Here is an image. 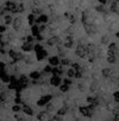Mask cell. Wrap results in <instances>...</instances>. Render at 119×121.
<instances>
[{
  "instance_id": "cell-32",
  "label": "cell",
  "mask_w": 119,
  "mask_h": 121,
  "mask_svg": "<svg viewBox=\"0 0 119 121\" xmlns=\"http://www.w3.org/2000/svg\"><path fill=\"white\" fill-rule=\"evenodd\" d=\"M46 113H48V112H39V113L37 114V120H38V121H42V120L44 119V116L46 115Z\"/></svg>"
},
{
  "instance_id": "cell-57",
  "label": "cell",
  "mask_w": 119,
  "mask_h": 121,
  "mask_svg": "<svg viewBox=\"0 0 119 121\" xmlns=\"http://www.w3.org/2000/svg\"><path fill=\"white\" fill-rule=\"evenodd\" d=\"M104 121H110V120H104Z\"/></svg>"
},
{
  "instance_id": "cell-49",
  "label": "cell",
  "mask_w": 119,
  "mask_h": 121,
  "mask_svg": "<svg viewBox=\"0 0 119 121\" xmlns=\"http://www.w3.org/2000/svg\"><path fill=\"white\" fill-rule=\"evenodd\" d=\"M45 29H46V26L43 24V25H41L39 26V30H41V32H43V31H45Z\"/></svg>"
},
{
  "instance_id": "cell-38",
  "label": "cell",
  "mask_w": 119,
  "mask_h": 121,
  "mask_svg": "<svg viewBox=\"0 0 119 121\" xmlns=\"http://www.w3.org/2000/svg\"><path fill=\"white\" fill-rule=\"evenodd\" d=\"M99 77H100V74H99V73H93V74H92V78H93V81H98Z\"/></svg>"
},
{
  "instance_id": "cell-35",
  "label": "cell",
  "mask_w": 119,
  "mask_h": 121,
  "mask_svg": "<svg viewBox=\"0 0 119 121\" xmlns=\"http://www.w3.org/2000/svg\"><path fill=\"white\" fill-rule=\"evenodd\" d=\"M72 68L73 69H75L76 71H79V70H81V67L79 65V63H76V62H74V63H72Z\"/></svg>"
},
{
  "instance_id": "cell-23",
  "label": "cell",
  "mask_w": 119,
  "mask_h": 121,
  "mask_svg": "<svg viewBox=\"0 0 119 121\" xmlns=\"http://www.w3.org/2000/svg\"><path fill=\"white\" fill-rule=\"evenodd\" d=\"M75 75H76V70H75V69L69 68V69L67 70V76H68V78H74Z\"/></svg>"
},
{
  "instance_id": "cell-40",
  "label": "cell",
  "mask_w": 119,
  "mask_h": 121,
  "mask_svg": "<svg viewBox=\"0 0 119 121\" xmlns=\"http://www.w3.org/2000/svg\"><path fill=\"white\" fill-rule=\"evenodd\" d=\"M35 39H36V37H33L32 35H30V36H27L26 42H29V43H33V42H35Z\"/></svg>"
},
{
  "instance_id": "cell-21",
  "label": "cell",
  "mask_w": 119,
  "mask_h": 121,
  "mask_svg": "<svg viewBox=\"0 0 119 121\" xmlns=\"http://www.w3.org/2000/svg\"><path fill=\"white\" fill-rule=\"evenodd\" d=\"M100 43H101L102 45L110 44V36H108V35H102L101 38H100Z\"/></svg>"
},
{
  "instance_id": "cell-47",
  "label": "cell",
  "mask_w": 119,
  "mask_h": 121,
  "mask_svg": "<svg viewBox=\"0 0 119 121\" xmlns=\"http://www.w3.org/2000/svg\"><path fill=\"white\" fill-rule=\"evenodd\" d=\"M25 60H26V64H32V63H33V60L31 59V57H27V58H25Z\"/></svg>"
},
{
  "instance_id": "cell-42",
  "label": "cell",
  "mask_w": 119,
  "mask_h": 121,
  "mask_svg": "<svg viewBox=\"0 0 119 121\" xmlns=\"http://www.w3.org/2000/svg\"><path fill=\"white\" fill-rule=\"evenodd\" d=\"M22 12H24V4L18 5V13H22Z\"/></svg>"
},
{
  "instance_id": "cell-3",
  "label": "cell",
  "mask_w": 119,
  "mask_h": 121,
  "mask_svg": "<svg viewBox=\"0 0 119 121\" xmlns=\"http://www.w3.org/2000/svg\"><path fill=\"white\" fill-rule=\"evenodd\" d=\"M51 100H52V95H50V94H48V95H43V96L39 97V100L37 101V106H39V107L46 106L48 103H50Z\"/></svg>"
},
{
  "instance_id": "cell-41",
  "label": "cell",
  "mask_w": 119,
  "mask_h": 121,
  "mask_svg": "<svg viewBox=\"0 0 119 121\" xmlns=\"http://www.w3.org/2000/svg\"><path fill=\"white\" fill-rule=\"evenodd\" d=\"M22 102H23V101H22V97H20V96H16V97H14V103H16V104H19V103H22Z\"/></svg>"
},
{
  "instance_id": "cell-50",
  "label": "cell",
  "mask_w": 119,
  "mask_h": 121,
  "mask_svg": "<svg viewBox=\"0 0 119 121\" xmlns=\"http://www.w3.org/2000/svg\"><path fill=\"white\" fill-rule=\"evenodd\" d=\"M98 3H99L100 5H105V4L107 3V0H98Z\"/></svg>"
},
{
  "instance_id": "cell-48",
  "label": "cell",
  "mask_w": 119,
  "mask_h": 121,
  "mask_svg": "<svg viewBox=\"0 0 119 121\" xmlns=\"http://www.w3.org/2000/svg\"><path fill=\"white\" fill-rule=\"evenodd\" d=\"M6 31V26H4V25H1V27H0V32H1V35L4 33Z\"/></svg>"
},
{
  "instance_id": "cell-54",
  "label": "cell",
  "mask_w": 119,
  "mask_h": 121,
  "mask_svg": "<svg viewBox=\"0 0 119 121\" xmlns=\"http://www.w3.org/2000/svg\"><path fill=\"white\" fill-rule=\"evenodd\" d=\"M115 37L119 39V31H117V32H115Z\"/></svg>"
},
{
  "instance_id": "cell-25",
  "label": "cell",
  "mask_w": 119,
  "mask_h": 121,
  "mask_svg": "<svg viewBox=\"0 0 119 121\" xmlns=\"http://www.w3.org/2000/svg\"><path fill=\"white\" fill-rule=\"evenodd\" d=\"M13 22H14V19L10 14H6L5 16V24L6 25H11V24H13Z\"/></svg>"
},
{
  "instance_id": "cell-8",
  "label": "cell",
  "mask_w": 119,
  "mask_h": 121,
  "mask_svg": "<svg viewBox=\"0 0 119 121\" xmlns=\"http://www.w3.org/2000/svg\"><path fill=\"white\" fill-rule=\"evenodd\" d=\"M83 27H85L86 33H87L88 36H91V35H95V33H96V27H94L93 25H91V24H88V23L83 24Z\"/></svg>"
},
{
  "instance_id": "cell-53",
  "label": "cell",
  "mask_w": 119,
  "mask_h": 121,
  "mask_svg": "<svg viewBox=\"0 0 119 121\" xmlns=\"http://www.w3.org/2000/svg\"><path fill=\"white\" fill-rule=\"evenodd\" d=\"M6 53V50H4V49H1V55H5Z\"/></svg>"
},
{
  "instance_id": "cell-14",
  "label": "cell",
  "mask_w": 119,
  "mask_h": 121,
  "mask_svg": "<svg viewBox=\"0 0 119 121\" xmlns=\"http://www.w3.org/2000/svg\"><path fill=\"white\" fill-rule=\"evenodd\" d=\"M24 114H26V115H29V116H32L33 115V109L30 107V106H27V104H23V110H22Z\"/></svg>"
},
{
  "instance_id": "cell-30",
  "label": "cell",
  "mask_w": 119,
  "mask_h": 121,
  "mask_svg": "<svg viewBox=\"0 0 119 121\" xmlns=\"http://www.w3.org/2000/svg\"><path fill=\"white\" fill-rule=\"evenodd\" d=\"M52 70H54V67L49 64V65H46V67L44 68V70H43V71H44L45 74H52Z\"/></svg>"
},
{
  "instance_id": "cell-15",
  "label": "cell",
  "mask_w": 119,
  "mask_h": 121,
  "mask_svg": "<svg viewBox=\"0 0 119 121\" xmlns=\"http://www.w3.org/2000/svg\"><path fill=\"white\" fill-rule=\"evenodd\" d=\"M31 35L33 36V37H38L39 35H41V30H39V26L38 25H33V26H31Z\"/></svg>"
},
{
  "instance_id": "cell-5",
  "label": "cell",
  "mask_w": 119,
  "mask_h": 121,
  "mask_svg": "<svg viewBox=\"0 0 119 121\" xmlns=\"http://www.w3.org/2000/svg\"><path fill=\"white\" fill-rule=\"evenodd\" d=\"M79 113L85 116V117H92L93 115V112H91V109L88 108V106H81L79 107Z\"/></svg>"
},
{
  "instance_id": "cell-7",
  "label": "cell",
  "mask_w": 119,
  "mask_h": 121,
  "mask_svg": "<svg viewBox=\"0 0 119 121\" xmlns=\"http://www.w3.org/2000/svg\"><path fill=\"white\" fill-rule=\"evenodd\" d=\"M7 11L12 12V13H18V5L13 1H6V7Z\"/></svg>"
},
{
  "instance_id": "cell-29",
  "label": "cell",
  "mask_w": 119,
  "mask_h": 121,
  "mask_svg": "<svg viewBox=\"0 0 119 121\" xmlns=\"http://www.w3.org/2000/svg\"><path fill=\"white\" fill-rule=\"evenodd\" d=\"M17 55H18V51H16V50H10V51H9V56H10L13 60L16 59Z\"/></svg>"
},
{
  "instance_id": "cell-18",
  "label": "cell",
  "mask_w": 119,
  "mask_h": 121,
  "mask_svg": "<svg viewBox=\"0 0 119 121\" xmlns=\"http://www.w3.org/2000/svg\"><path fill=\"white\" fill-rule=\"evenodd\" d=\"M98 88H99V82L98 81H93L91 83V86H89V91L91 93H95L98 90Z\"/></svg>"
},
{
  "instance_id": "cell-51",
  "label": "cell",
  "mask_w": 119,
  "mask_h": 121,
  "mask_svg": "<svg viewBox=\"0 0 119 121\" xmlns=\"http://www.w3.org/2000/svg\"><path fill=\"white\" fill-rule=\"evenodd\" d=\"M36 39H37V40H38V42H42V40H43V39H44V37H43V36H41V35H39V36H38V37H36Z\"/></svg>"
},
{
  "instance_id": "cell-1",
  "label": "cell",
  "mask_w": 119,
  "mask_h": 121,
  "mask_svg": "<svg viewBox=\"0 0 119 121\" xmlns=\"http://www.w3.org/2000/svg\"><path fill=\"white\" fill-rule=\"evenodd\" d=\"M35 52H36V58L39 62L43 60L44 58H46V56H48L46 50H44L43 45H41V44H35Z\"/></svg>"
},
{
  "instance_id": "cell-39",
  "label": "cell",
  "mask_w": 119,
  "mask_h": 121,
  "mask_svg": "<svg viewBox=\"0 0 119 121\" xmlns=\"http://www.w3.org/2000/svg\"><path fill=\"white\" fill-rule=\"evenodd\" d=\"M45 107H46V112H48V113H49V112H52V110H54V108H55V107H54V104H51V103H48Z\"/></svg>"
},
{
  "instance_id": "cell-52",
  "label": "cell",
  "mask_w": 119,
  "mask_h": 121,
  "mask_svg": "<svg viewBox=\"0 0 119 121\" xmlns=\"http://www.w3.org/2000/svg\"><path fill=\"white\" fill-rule=\"evenodd\" d=\"M64 18H70V13L69 12H66L64 13Z\"/></svg>"
},
{
  "instance_id": "cell-22",
  "label": "cell",
  "mask_w": 119,
  "mask_h": 121,
  "mask_svg": "<svg viewBox=\"0 0 119 121\" xmlns=\"http://www.w3.org/2000/svg\"><path fill=\"white\" fill-rule=\"evenodd\" d=\"M1 81L5 83H9V82H11V76H9L5 71H1Z\"/></svg>"
},
{
  "instance_id": "cell-33",
  "label": "cell",
  "mask_w": 119,
  "mask_h": 121,
  "mask_svg": "<svg viewBox=\"0 0 119 121\" xmlns=\"http://www.w3.org/2000/svg\"><path fill=\"white\" fill-rule=\"evenodd\" d=\"M63 46L67 49H72V48H74V42H66V43H63Z\"/></svg>"
},
{
  "instance_id": "cell-16",
  "label": "cell",
  "mask_w": 119,
  "mask_h": 121,
  "mask_svg": "<svg viewBox=\"0 0 119 121\" xmlns=\"http://www.w3.org/2000/svg\"><path fill=\"white\" fill-rule=\"evenodd\" d=\"M41 76H42V73H39V71H37V70L31 71V73H30V75H29V77H30L31 80H39V78H41Z\"/></svg>"
},
{
  "instance_id": "cell-31",
  "label": "cell",
  "mask_w": 119,
  "mask_h": 121,
  "mask_svg": "<svg viewBox=\"0 0 119 121\" xmlns=\"http://www.w3.org/2000/svg\"><path fill=\"white\" fill-rule=\"evenodd\" d=\"M72 64V62H70V59H68V58H62L61 59V65H70Z\"/></svg>"
},
{
  "instance_id": "cell-2",
  "label": "cell",
  "mask_w": 119,
  "mask_h": 121,
  "mask_svg": "<svg viewBox=\"0 0 119 121\" xmlns=\"http://www.w3.org/2000/svg\"><path fill=\"white\" fill-rule=\"evenodd\" d=\"M75 55L78 57H80L81 59L82 58H86L88 56V50H87V45H83V44H78L76 49H75Z\"/></svg>"
},
{
  "instance_id": "cell-13",
  "label": "cell",
  "mask_w": 119,
  "mask_h": 121,
  "mask_svg": "<svg viewBox=\"0 0 119 121\" xmlns=\"http://www.w3.org/2000/svg\"><path fill=\"white\" fill-rule=\"evenodd\" d=\"M87 50H88V55H95V52H96V45L94 43H88L87 44Z\"/></svg>"
},
{
  "instance_id": "cell-26",
  "label": "cell",
  "mask_w": 119,
  "mask_h": 121,
  "mask_svg": "<svg viewBox=\"0 0 119 121\" xmlns=\"http://www.w3.org/2000/svg\"><path fill=\"white\" fill-rule=\"evenodd\" d=\"M20 110H23V107H20L19 104H13V106H12V112H13L14 114H18Z\"/></svg>"
},
{
  "instance_id": "cell-37",
  "label": "cell",
  "mask_w": 119,
  "mask_h": 121,
  "mask_svg": "<svg viewBox=\"0 0 119 121\" xmlns=\"http://www.w3.org/2000/svg\"><path fill=\"white\" fill-rule=\"evenodd\" d=\"M82 76H83V71H82V70H79V71H76V75H75V78H78V80H80V78H82Z\"/></svg>"
},
{
  "instance_id": "cell-20",
  "label": "cell",
  "mask_w": 119,
  "mask_h": 121,
  "mask_svg": "<svg viewBox=\"0 0 119 121\" xmlns=\"http://www.w3.org/2000/svg\"><path fill=\"white\" fill-rule=\"evenodd\" d=\"M95 10L98 12H100V13H104V14H108V12H111V11H108V10L105 9V5H98L95 7Z\"/></svg>"
},
{
  "instance_id": "cell-28",
  "label": "cell",
  "mask_w": 119,
  "mask_h": 121,
  "mask_svg": "<svg viewBox=\"0 0 119 121\" xmlns=\"http://www.w3.org/2000/svg\"><path fill=\"white\" fill-rule=\"evenodd\" d=\"M78 89H79V91L83 93V91L86 90V84H85V82H80V83H78Z\"/></svg>"
},
{
  "instance_id": "cell-45",
  "label": "cell",
  "mask_w": 119,
  "mask_h": 121,
  "mask_svg": "<svg viewBox=\"0 0 119 121\" xmlns=\"http://www.w3.org/2000/svg\"><path fill=\"white\" fill-rule=\"evenodd\" d=\"M14 119H16V121H23L24 120V117H22L19 114H14Z\"/></svg>"
},
{
  "instance_id": "cell-56",
  "label": "cell",
  "mask_w": 119,
  "mask_h": 121,
  "mask_svg": "<svg viewBox=\"0 0 119 121\" xmlns=\"http://www.w3.org/2000/svg\"><path fill=\"white\" fill-rule=\"evenodd\" d=\"M117 80H118V82H119V76H118V77H117Z\"/></svg>"
},
{
  "instance_id": "cell-55",
  "label": "cell",
  "mask_w": 119,
  "mask_h": 121,
  "mask_svg": "<svg viewBox=\"0 0 119 121\" xmlns=\"http://www.w3.org/2000/svg\"><path fill=\"white\" fill-rule=\"evenodd\" d=\"M23 121H30V120H29V119H25V117H24V120H23Z\"/></svg>"
},
{
  "instance_id": "cell-24",
  "label": "cell",
  "mask_w": 119,
  "mask_h": 121,
  "mask_svg": "<svg viewBox=\"0 0 119 121\" xmlns=\"http://www.w3.org/2000/svg\"><path fill=\"white\" fill-rule=\"evenodd\" d=\"M117 60H118V57H115V56H107V62L110 64H115Z\"/></svg>"
},
{
  "instance_id": "cell-27",
  "label": "cell",
  "mask_w": 119,
  "mask_h": 121,
  "mask_svg": "<svg viewBox=\"0 0 119 121\" xmlns=\"http://www.w3.org/2000/svg\"><path fill=\"white\" fill-rule=\"evenodd\" d=\"M60 91H61V93H68L69 91V86L63 83L61 87H60Z\"/></svg>"
},
{
  "instance_id": "cell-10",
  "label": "cell",
  "mask_w": 119,
  "mask_h": 121,
  "mask_svg": "<svg viewBox=\"0 0 119 121\" xmlns=\"http://www.w3.org/2000/svg\"><path fill=\"white\" fill-rule=\"evenodd\" d=\"M49 64L50 65H52L54 68L55 67H57L58 64H61V59H60L57 56H51V57H49Z\"/></svg>"
},
{
  "instance_id": "cell-44",
  "label": "cell",
  "mask_w": 119,
  "mask_h": 121,
  "mask_svg": "<svg viewBox=\"0 0 119 121\" xmlns=\"http://www.w3.org/2000/svg\"><path fill=\"white\" fill-rule=\"evenodd\" d=\"M52 121H62V116H60V115H55L54 117H52Z\"/></svg>"
},
{
  "instance_id": "cell-43",
  "label": "cell",
  "mask_w": 119,
  "mask_h": 121,
  "mask_svg": "<svg viewBox=\"0 0 119 121\" xmlns=\"http://www.w3.org/2000/svg\"><path fill=\"white\" fill-rule=\"evenodd\" d=\"M63 83H64V84L70 86V84H73V81H72L70 78H64V80H63Z\"/></svg>"
},
{
  "instance_id": "cell-12",
  "label": "cell",
  "mask_w": 119,
  "mask_h": 121,
  "mask_svg": "<svg viewBox=\"0 0 119 121\" xmlns=\"http://www.w3.org/2000/svg\"><path fill=\"white\" fill-rule=\"evenodd\" d=\"M22 23H23L22 18H14V22H13V24H12L14 31H19V30H20V27H22Z\"/></svg>"
},
{
  "instance_id": "cell-36",
  "label": "cell",
  "mask_w": 119,
  "mask_h": 121,
  "mask_svg": "<svg viewBox=\"0 0 119 121\" xmlns=\"http://www.w3.org/2000/svg\"><path fill=\"white\" fill-rule=\"evenodd\" d=\"M96 58V55H88V62L89 63H93Z\"/></svg>"
},
{
  "instance_id": "cell-46",
  "label": "cell",
  "mask_w": 119,
  "mask_h": 121,
  "mask_svg": "<svg viewBox=\"0 0 119 121\" xmlns=\"http://www.w3.org/2000/svg\"><path fill=\"white\" fill-rule=\"evenodd\" d=\"M69 22H70V24H75V22H76V18H75V16H70V18H69Z\"/></svg>"
},
{
  "instance_id": "cell-19",
  "label": "cell",
  "mask_w": 119,
  "mask_h": 121,
  "mask_svg": "<svg viewBox=\"0 0 119 121\" xmlns=\"http://www.w3.org/2000/svg\"><path fill=\"white\" fill-rule=\"evenodd\" d=\"M68 112H69V108H68V107H66V106H63V107H61V108H60V109L57 110V115L63 116V115H66Z\"/></svg>"
},
{
  "instance_id": "cell-4",
  "label": "cell",
  "mask_w": 119,
  "mask_h": 121,
  "mask_svg": "<svg viewBox=\"0 0 119 121\" xmlns=\"http://www.w3.org/2000/svg\"><path fill=\"white\" fill-rule=\"evenodd\" d=\"M49 84H51L52 87H61L63 84V80L61 78V76H52L49 80Z\"/></svg>"
},
{
  "instance_id": "cell-11",
  "label": "cell",
  "mask_w": 119,
  "mask_h": 121,
  "mask_svg": "<svg viewBox=\"0 0 119 121\" xmlns=\"http://www.w3.org/2000/svg\"><path fill=\"white\" fill-rule=\"evenodd\" d=\"M112 74H113V70H111V69H108V68H104V69L101 70V76H102L104 78H106V80L111 78Z\"/></svg>"
},
{
  "instance_id": "cell-6",
  "label": "cell",
  "mask_w": 119,
  "mask_h": 121,
  "mask_svg": "<svg viewBox=\"0 0 119 121\" xmlns=\"http://www.w3.org/2000/svg\"><path fill=\"white\" fill-rule=\"evenodd\" d=\"M46 44L49 46H55V45H58V44H62V42H61V38H60L58 36H52L51 38L48 39Z\"/></svg>"
},
{
  "instance_id": "cell-34",
  "label": "cell",
  "mask_w": 119,
  "mask_h": 121,
  "mask_svg": "<svg viewBox=\"0 0 119 121\" xmlns=\"http://www.w3.org/2000/svg\"><path fill=\"white\" fill-rule=\"evenodd\" d=\"M32 13H33L35 16H37V14L42 16V14H43V11H42L41 9H32Z\"/></svg>"
},
{
  "instance_id": "cell-9",
  "label": "cell",
  "mask_w": 119,
  "mask_h": 121,
  "mask_svg": "<svg viewBox=\"0 0 119 121\" xmlns=\"http://www.w3.org/2000/svg\"><path fill=\"white\" fill-rule=\"evenodd\" d=\"M22 50L24 52H30V51L35 50V44L33 43H29V42H24L22 44Z\"/></svg>"
},
{
  "instance_id": "cell-17",
  "label": "cell",
  "mask_w": 119,
  "mask_h": 121,
  "mask_svg": "<svg viewBox=\"0 0 119 121\" xmlns=\"http://www.w3.org/2000/svg\"><path fill=\"white\" fill-rule=\"evenodd\" d=\"M27 23H29L30 26H33V25L36 24V16H35L33 13H30V14L27 16Z\"/></svg>"
}]
</instances>
